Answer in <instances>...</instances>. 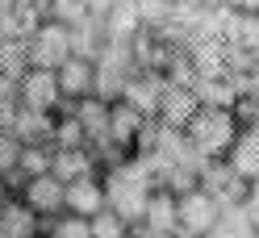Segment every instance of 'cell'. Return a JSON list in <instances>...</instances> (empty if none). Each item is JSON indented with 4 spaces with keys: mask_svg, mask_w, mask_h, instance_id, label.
Listing matches in <instances>:
<instances>
[{
    "mask_svg": "<svg viewBox=\"0 0 259 238\" xmlns=\"http://www.w3.org/2000/svg\"><path fill=\"white\" fill-rule=\"evenodd\" d=\"M105 184V209L117 213L125 226H142V213L151 205V193H155V176L142 159H121V163L109 167V176L101 180Z\"/></svg>",
    "mask_w": 259,
    "mask_h": 238,
    "instance_id": "obj_1",
    "label": "cell"
},
{
    "mask_svg": "<svg viewBox=\"0 0 259 238\" xmlns=\"http://www.w3.org/2000/svg\"><path fill=\"white\" fill-rule=\"evenodd\" d=\"M184 138H188V147L197 151V155L222 159L226 151L234 147V138H238V117L230 113V109L201 105L197 113H192V121L184 125Z\"/></svg>",
    "mask_w": 259,
    "mask_h": 238,
    "instance_id": "obj_2",
    "label": "cell"
},
{
    "mask_svg": "<svg viewBox=\"0 0 259 238\" xmlns=\"http://www.w3.org/2000/svg\"><path fill=\"white\" fill-rule=\"evenodd\" d=\"M29 67H42V71H59L63 63L71 59V25L63 21H42L29 38Z\"/></svg>",
    "mask_w": 259,
    "mask_h": 238,
    "instance_id": "obj_3",
    "label": "cell"
},
{
    "mask_svg": "<svg viewBox=\"0 0 259 238\" xmlns=\"http://www.w3.org/2000/svg\"><path fill=\"white\" fill-rule=\"evenodd\" d=\"M222 217V205L205 193V188H188V193L176 197V221H180V234H192V238H209V230L218 226Z\"/></svg>",
    "mask_w": 259,
    "mask_h": 238,
    "instance_id": "obj_4",
    "label": "cell"
},
{
    "mask_svg": "<svg viewBox=\"0 0 259 238\" xmlns=\"http://www.w3.org/2000/svg\"><path fill=\"white\" fill-rule=\"evenodd\" d=\"M17 101L21 109H34V113H55L59 109V79L55 71H42V67H29L17 84Z\"/></svg>",
    "mask_w": 259,
    "mask_h": 238,
    "instance_id": "obj_5",
    "label": "cell"
},
{
    "mask_svg": "<svg viewBox=\"0 0 259 238\" xmlns=\"http://www.w3.org/2000/svg\"><path fill=\"white\" fill-rule=\"evenodd\" d=\"M55 79H59V97H63V101L96 97V63L84 59V55H71V59L55 71Z\"/></svg>",
    "mask_w": 259,
    "mask_h": 238,
    "instance_id": "obj_6",
    "label": "cell"
},
{
    "mask_svg": "<svg viewBox=\"0 0 259 238\" xmlns=\"http://www.w3.org/2000/svg\"><path fill=\"white\" fill-rule=\"evenodd\" d=\"M63 193H67V184L46 171V176H29V180H25L21 201H25L38 217H59V213H63Z\"/></svg>",
    "mask_w": 259,
    "mask_h": 238,
    "instance_id": "obj_7",
    "label": "cell"
},
{
    "mask_svg": "<svg viewBox=\"0 0 259 238\" xmlns=\"http://www.w3.org/2000/svg\"><path fill=\"white\" fill-rule=\"evenodd\" d=\"M167 92V79L163 75H130L125 88H121V101L130 109H138L142 117H159V101Z\"/></svg>",
    "mask_w": 259,
    "mask_h": 238,
    "instance_id": "obj_8",
    "label": "cell"
},
{
    "mask_svg": "<svg viewBox=\"0 0 259 238\" xmlns=\"http://www.w3.org/2000/svg\"><path fill=\"white\" fill-rule=\"evenodd\" d=\"M0 238H42V217L25 201L5 197L0 201Z\"/></svg>",
    "mask_w": 259,
    "mask_h": 238,
    "instance_id": "obj_9",
    "label": "cell"
},
{
    "mask_svg": "<svg viewBox=\"0 0 259 238\" xmlns=\"http://www.w3.org/2000/svg\"><path fill=\"white\" fill-rule=\"evenodd\" d=\"M105 209V184L96 176L84 180H71L67 193H63V213H75V217H96Z\"/></svg>",
    "mask_w": 259,
    "mask_h": 238,
    "instance_id": "obj_10",
    "label": "cell"
},
{
    "mask_svg": "<svg viewBox=\"0 0 259 238\" xmlns=\"http://www.w3.org/2000/svg\"><path fill=\"white\" fill-rule=\"evenodd\" d=\"M201 109L197 92L192 88H180V84H167L163 101H159V121L167 125V130H184V125L192 121V113Z\"/></svg>",
    "mask_w": 259,
    "mask_h": 238,
    "instance_id": "obj_11",
    "label": "cell"
},
{
    "mask_svg": "<svg viewBox=\"0 0 259 238\" xmlns=\"http://www.w3.org/2000/svg\"><path fill=\"white\" fill-rule=\"evenodd\" d=\"M147 130V117L138 113V109H130L125 101H109V138L117 142V147H134Z\"/></svg>",
    "mask_w": 259,
    "mask_h": 238,
    "instance_id": "obj_12",
    "label": "cell"
},
{
    "mask_svg": "<svg viewBox=\"0 0 259 238\" xmlns=\"http://www.w3.org/2000/svg\"><path fill=\"white\" fill-rule=\"evenodd\" d=\"M226 167H230L242 184H251V180L259 176V134H251V130H238L234 147L226 151Z\"/></svg>",
    "mask_w": 259,
    "mask_h": 238,
    "instance_id": "obj_13",
    "label": "cell"
},
{
    "mask_svg": "<svg viewBox=\"0 0 259 238\" xmlns=\"http://www.w3.org/2000/svg\"><path fill=\"white\" fill-rule=\"evenodd\" d=\"M142 226L163 230V234H180V221H176V193H167V188H155L147 213H142Z\"/></svg>",
    "mask_w": 259,
    "mask_h": 238,
    "instance_id": "obj_14",
    "label": "cell"
},
{
    "mask_svg": "<svg viewBox=\"0 0 259 238\" xmlns=\"http://www.w3.org/2000/svg\"><path fill=\"white\" fill-rule=\"evenodd\" d=\"M92 163H96V155H92L88 147H79V151H55V159H51V176H59L63 184H71V180L92 176Z\"/></svg>",
    "mask_w": 259,
    "mask_h": 238,
    "instance_id": "obj_15",
    "label": "cell"
},
{
    "mask_svg": "<svg viewBox=\"0 0 259 238\" xmlns=\"http://www.w3.org/2000/svg\"><path fill=\"white\" fill-rule=\"evenodd\" d=\"M51 159H55V147L51 142H38V147H21L17 155V171L29 180V176H46L51 171Z\"/></svg>",
    "mask_w": 259,
    "mask_h": 238,
    "instance_id": "obj_16",
    "label": "cell"
},
{
    "mask_svg": "<svg viewBox=\"0 0 259 238\" xmlns=\"http://www.w3.org/2000/svg\"><path fill=\"white\" fill-rule=\"evenodd\" d=\"M88 226H92V238H130V226H125L117 213H109V209H101L96 217H88Z\"/></svg>",
    "mask_w": 259,
    "mask_h": 238,
    "instance_id": "obj_17",
    "label": "cell"
},
{
    "mask_svg": "<svg viewBox=\"0 0 259 238\" xmlns=\"http://www.w3.org/2000/svg\"><path fill=\"white\" fill-rule=\"evenodd\" d=\"M55 226H51V238H92V226H88V217H75V213H59L51 217Z\"/></svg>",
    "mask_w": 259,
    "mask_h": 238,
    "instance_id": "obj_18",
    "label": "cell"
},
{
    "mask_svg": "<svg viewBox=\"0 0 259 238\" xmlns=\"http://www.w3.org/2000/svg\"><path fill=\"white\" fill-rule=\"evenodd\" d=\"M17 155H21V142L13 138V134H5V130H0V180L17 171Z\"/></svg>",
    "mask_w": 259,
    "mask_h": 238,
    "instance_id": "obj_19",
    "label": "cell"
},
{
    "mask_svg": "<svg viewBox=\"0 0 259 238\" xmlns=\"http://www.w3.org/2000/svg\"><path fill=\"white\" fill-rule=\"evenodd\" d=\"M230 113H234V117H247V130L259 134V97H255V92H251V97H238Z\"/></svg>",
    "mask_w": 259,
    "mask_h": 238,
    "instance_id": "obj_20",
    "label": "cell"
},
{
    "mask_svg": "<svg viewBox=\"0 0 259 238\" xmlns=\"http://www.w3.org/2000/svg\"><path fill=\"white\" fill-rule=\"evenodd\" d=\"M242 213H247V221H251L255 234H259V176L247 184V197H242Z\"/></svg>",
    "mask_w": 259,
    "mask_h": 238,
    "instance_id": "obj_21",
    "label": "cell"
},
{
    "mask_svg": "<svg viewBox=\"0 0 259 238\" xmlns=\"http://www.w3.org/2000/svg\"><path fill=\"white\" fill-rule=\"evenodd\" d=\"M79 5H84V9L92 13V17H109V13H113V9H117V5H121V0H79Z\"/></svg>",
    "mask_w": 259,
    "mask_h": 238,
    "instance_id": "obj_22",
    "label": "cell"
},
{
    "mask_svg": "<svg viewBox=\"0 0 259 238\" xmlns=\"http://www.w3.org/2000/svg\"><path fill=\"white\" fill-rule=\"evenodd\" d=\"M130 238H176V234H163V230H151V226H130Z\"/></svg>",
    "mask_w": 259,
    "mask_h": 238,
    "instance_id": "obj_23",
    "label": "cell"
},
{
    "mask_svg": "<svg viewBox=\"0 0 259 238\" xmlns=\"http://www.w3.org/2000/svg\"><path fill=\"white\" fill-rule=\"evenodd\" d=\"M230 9H238V13H259V0H226Z\"/></svg>",
    "mask_w": 259,
    "mask_h": 238,
    "instance_id": "obj_24",
    "label": "cell"
},
{
    "mask_svg": "<svg viewBox=\"0 0 259 238\" xmlns=\"http://www.w3.org/2000/svg\"><path fill=\"white\" fill-rule=\"evenodd\" d=\"M251 84H255L251 92H255V97H259V59H255V67H251Z\"/></svg>",
    "mask_w": 259,
    "mask_h": 238,
    "instance_id": "obj_25",
    "label": "cell"
},
{
    "mask_svg": "<svg viewBox=\"0 0 259 238\" xmlns=\"http://www.w3.org/2000/svg\"><path fill=\"white\" fill-rule=\"evenodd\" d=\"M176 238H192V234H176Z\"/></svg>",
    "mask_w": 259,
    "mask_h": 238,
    "instance_id": "obj_26",
    "label": "cell"
},
{
    "mask_svg": "<svg viewBox=\"0 0 259 238\" xmlns=\"http://www.w3.org/2000/svg\"><path fill=\"white\" fill-rule=\"evenodd\" d=\"M42 238H51V234H42Z\"/></svg>",
    "mask_w": 259,
    "mask_h": 238,
    "instance_id": "obj_27",
    "label": "cell"
}]
</instances>
